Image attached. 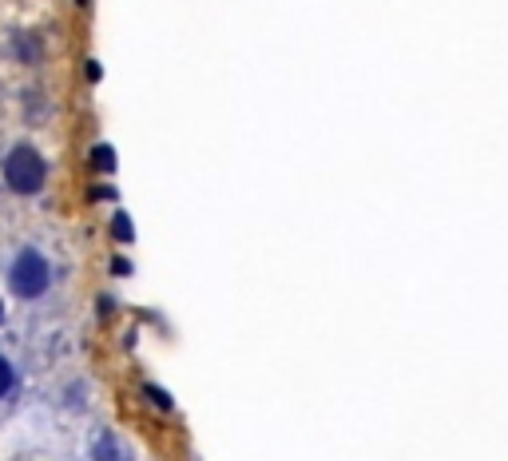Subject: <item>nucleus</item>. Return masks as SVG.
Instances as JSON below:
<instances>
[{"label":"nucleus","instance_id":"1","mask_svg":"<svg viewBox=\"0 0 508 461\" xmlns=\"http://www.w3.org/2000/svg\"><path fill=\"white\" fill-rule=\"evenodd\" d=\"M4 283L21 303H40L56 283V263L52 255L40 251L36 243H21L4 263Z\"/></svg>","mask_w":508,"mask_h":461},{"label":"nucleus","instance_id":"2","mask_svg":"<svg viewBox=\"0 0 508 461\" xmlns=\"http://www.w3.org/2000/svg\"><path fill=\"white\" fill-rule=\"evenodd\" d=\"M0 171H4L8 191H16V195H40L44 184H48V163H44L40 151L28 148V143L8 148L4 163H0Z\"/></svg>","mask_w":508,"mask_h":461},{"label":"nucleus","instance_id":"3","mask_svg":"<svg viewBox=\"0 0 508 461\" xmlns=\"http://www.w3.org/2000/svg\"><path fill=\"white\" fill-rule=\"evenodd\" d=\"M16 393H21V366L8 350H0V406H8Z\"/></svg>","mask_w":508,"mask_h":461},{"label":"nucleus","instance_id":"4","mask_svg":"<svg viewBox=\"0 0 508 461\" xmlns=\"http://www.w3.org/2000/svg\"><path fill=\"white\" fill-rule=\"evenodd\" d=\"M92 461H128V449L116 434H100L92 446Z\"/></svg>","mask_w":508,"mask_h":461},{"label":"nucleus","instance_id":"5","mask_svg":"<svg viewBox=\"0 0 508 461\" xmlns=\"http://www.w3.org/2000/svg\"><path fill=\"white\" fill-rule=\"evenodd\" d=\"M92 163L100 171H111V167H116V151H111L108 143H100V148H92Z\"/></svg>","mask_w":508,"mask_h":461},{"label":"nucleus","instance_id":"6","mask_svg":"<svg viewBox=\"0 0 508 461\" xmlns=\"http://www.w3.org/2000/svg\"><path fill=\"white\" fill-rule=\"evenodd\" d=\"M116 235H120V239H131V223H128V215H116Z\"/></svg>","mask_w":508,"mask_h":461},{"label":"nucleus","instance_id":"7","mask_svg":"<svg viewBox=\"0 0 508 461\" xmlns=\"http://www.w3.org/2000/svg\"><path fill=\"white\" fill-rule=\"evenodd\" d=\"M0 319H4V306H0Z\"/></svg>","mask_w":508,"mask_h":461}]
</instances>
